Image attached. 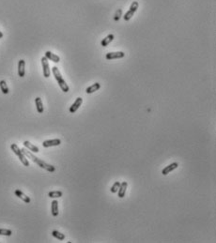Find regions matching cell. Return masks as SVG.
Listing matches in <instances>:
<instances>
[{
    "label": "cell",
    "mask_w": 216,
    "mask_h": 243,
    "mask_svg": "<svg viewBox=\"0 0 216 243\" xmlns=\"http://www.w3.org/2000/svg\"><path fill=\"white\" fill-rule=\"evenodd\" d=\"M35 103H36V107H37V111L38 113H40V114H42L44 111V108H43V104H42V100L40 97H37L35 99Z\"/></svg>",
    "instance_id": "2e32d148"
},
{
    "label": "cell",
    "mask_w": 216,
    "mask_h": 243,
    "mask_svg": "<svg viewBox=\"0 0 216 243\" xmlns=\"http://www.w3.org/2000/svg\"><path fill=\"white\" fill-rule=\"evenodd\" d=\"M23 151V153L25 155V157L28 158V159H30V160L32 162H34L35 163H37L38 165H39L41 168L42 169H45L46 171H48V172H55L56 171V168H55V166L53 165H51V164H48L47 162H45L44 161H42L41 160V159H39L38 157H36L35 155H34L30 150H28L27 148H22L21 149Z\"/></svg>",
    "instance_id": "6da1fadb"
},
{
    "label": "cell",
    "mask_w": 216,
    "mask_h": 243,
    "mask_svg": "<svg viewBox=\"0 0 216 243\" xmlns=\"http://www.w3.org/2000/svg\"><path fill=\"white\" fill-rule=\"evenodd\" d=\"M52 236L54 237L57 238V240H65V235L60 233L59 231H57V230H54V231L52 232Z\"/></svg>",
    "instance_id": "ffe728a7"
},
{
    "label": "cell",
    "mask_w": 216,
    "mask_h": 243,
    "mask_svg": "<svg viewBox=\"0 0 216 243\" xmlns=\"http://www.w3.org/2000/svg\"><path fill=\"white\" fill-rule=\"evenodd\" d=\"M14 194H15V195L17 196V197L20 198L21 200H23L24 203H27V204L30 203V201H31L30 198H29L27 195H25L22 191H20V190H15Z\"/></svg>",
    "instance_id": "8fae6325"
},
{
    "label": "cell",
    "mask_w": 216,
    "mask_h": 243,
    "mask_svg": "<svg viewBox=\"0 0 216 243\" xmlns=\"http://www.w3.org/2000/svg\"><path fill=\"white\" fill-rule=\"evenodd\" d=\"M114 35L113 34H109L107 35L106 37L104 38V39H103V40H101V45L103 46V47H106V46L110 43V42H112V40H114Z\"/></svg>",
    "instance_id": "e0dca14e"
},
{
    "label": "cell",
    "mask_w": 216,
    "mask_h": 243,
    "mask_svg": "<svg viewBox=\"0 0 216 243\" xmlns=\"http://www.w3.org/2000/svg\"><path fill=\"white\" fill-rule=\"evenodd\" d=\"M51 209H52V215L57 217L58 215V202L57 200H53L52 205H51Z\"/></svg>",
    "instance_id": "ac0fdd59"
},
{
    "label": "cell",
    "mask_w": 216,
    "mask_h": 243,
    "mask_svg": "<svg viewBox=\"0 0 216 243\" xmlns=\"http://www.w3.org/2000/svg\"><path fill=\"white\" fill-rule=\"evenodd\" d=\"M63 195V192L61 191H50L48 194V196L50 198H59Z\"/></svg>",
    "instance_id": "d6986e66"
},
{
    "label": "cell",
    "mask_w": 216,
    "mask_h": 243,
    "mask_svg": "<svg viewBox=\"0 0 216 243\" xmlns=\"http://www.w3.org/2000/svg\"><path fill=\"white\" fill-rule=\"evenodd\" d=\"M0 88H1V90H2V92L4 94H8V92H10L8 87L7 86V83H6V81H4V80L0 81Z\"/></svg>",
    "instance_id": "44dd1931"
},
{
    "label": "cell",
    "mask_w": 216,
    "mask_h": 243,
    "mask_svg": "<svg viewBox=\"0 0 216 243\" xmlns=\"http://www.w3.org/2000/svg\"><path fill=\"white\" fill-rule=\"evenodd\" d=\"M41 65H42V69H43V76L45 78H48L51 74V70L48 63V59L45 56L41 57Z\"/></svg>",
    "instance_id": "5b68a950"
},
{
    "label": "cell",
    "mask_w": 216,
    "mask_h": 243,
    "mask_svg": "<svg viewBox=\"0 0 216 243\" xmlns=\"http://www.w3.org/2000/svg\"><path fill=\"white\" fill-rule=\"evenodd\" d=\"M138 6H139V4H138L137 1H134V2H133L132 4H131L130 9H129V10L125 13V15L123 16V19H124L125 21H129V20L132 19V17L134 15V13H135V11H136L137 9H138Z\"/></svg>",
    "instance_id": "277c9868"
},
{
    "label": "cell",
    "mask_w": 216,
    "mask_h": 243,
    "mask_svg": "<svg viewBox=\"0 0 216 243\" xmlns=\"http://www.w3.org/2000/svg\"><path fill=\"white\" fill-rule=\"evenodd\" d=\"M121 13H122V10L121 9H118L116 12V14H115V17H114V20L115 21H118L120 18V16H121Z\"/></svg>",
    "instance_id": "cb8c5ba5"
},
{
    "label": "cell",
    "mask_w": 216,
    "mask_h": 243,
    "mask_svg": "<svg viewBox=\"0 0 216 243\" xmlns=\"http://www.w3.org/2000/svg\"><path fill=\"white\" fill-rule=\"evenodd\" d=\"M178 166H179V163H178V162H172V163H170L169 165L166 166V167H164V168L162 170V174H163L164 175H168V174H170V172H172V171H174L175 169H177Z\"/></svg>",
    "instance_id": "52a82bcc"
},
{
    "label": "cell",
    "mask_w": 216,
    "mask_h": 243,
    "mask_svg": "<svg viewBox=\"0 0 216 243\" xmlns=\"http://www.w3.org/2000/svg\"><path fill=\"white\" fill-rule=\"evenodd\" d=\"M120 186V181H116L115 183L113 184V186L111 187V189H110V191H111L112 194H116V192H117Z\"/></svg>",
    "instance_id": "7402d4cb"
},
{
    "label": "cell",
    "mask_w": 216,
    "mask_h": 243,
    "mask_svg": "<svg viewBox=\"0 0 216 243\" xmlns=\"http://www.w3.org/2000/svg\"><path fill=\"white\" fill-rule=\"evenodd\" d=\"M124 56H125V54L123 52H110L105 54V58L107 60L118 59V58H123Z\"/></svg>",
    "instance_id": "8992f818"
},
{
    "label": "cell",
    "mask_w": 216,
    "mask_h": 243,
    "mask_svg": "<svg viewBox=\"0 0 216 243\" xmlns=\"http://www.w3.org/2000/svg\"><path fill=\"white\" fill-rule=\"evenodd\" d=\"M3 38V33H2V31H0V39H2Z\"/></svg>",
    "instance_id": "d4e9b609"
},
{
    "label": "cell",
    "mask_w": 216,
    "mask_h": 243,
    "mask_svg": "<svg viewBox=\"0 0 216 243\" xmlns=\"http://www.w3.org/2000/svg\"><path fill=\"white\" fill-rule=\"evenodd\" d=\"M12 235V231L10 229H3L1 228L0 229V236H8L10 237Z\"/></svg>",
    "instance_id": "603a6c76"
},
{
    "label": "cell",
    "mask_w": 216,
    "mask_h": 243,
    "mask_svg": "<svg viewBox=\"0 0 216 243\" xmlns=\"http://www.w3.org/2000/svg\"><path fill=\"white\" fill-rule=\"evenodd\" d=\"M24 146L25 148H27L28 150H30V151H32L34 153H38V152L40 151L39 148L36 146H34L33 144H31L29 141H24Z\"/></svg>",
    "instance_id": "5bb4252c"
},
{
    "label": "cell",
    "mask_w": 216,
    "mask_h": 243,
    "mask_svg": "<svg viewBox=\"0 0 216 243\" xmlns=\"http://www.w3.org/2000/svg\"><path fill=\"white\" fill-rule=\"evenodd\" d=\"M44 56L47 58V59H50L51 61L55 62V63H58V62L60 61V57H59L58 56H57V54H53L52 52H50V51L45 52Z\"/></svg>",
    "instance_id": "4fadbf2b"
},
{
    "label": "cell",
    "mask_w": 216,
    "mask_h": 243,
    "mask_svg": "<svg viewBox=\"0 0 216 243\" xmlns=\"http://www.w3.org/2000/svg\"><path fill=\"white\" fill-rule=\"evenodd\" d=\"M52 72H53L54 76H55V79H56V80L57 81V84H58L59 87L61 88V90L63 92H65V93L69 92L70 87H69V86L67 85V83L65 82L64 79H63L60 72H59V70L57 69V67H56V66L53 67V68H52Z\"/></svg>",
    "instance_id": "7a4b0ae2"
},
{
    "label": "cell",
    "mask_w": 216,
    "mask_h": 243,
    "mask_svg": "<svg viewBox=\"0 0 216 243\" xmlns=\"http://www.w3.org/2000/svg\"><path fill=\"white\" fill-rule=\"evenodd\" d=\"M100 88H101V84L100 83H95V84H93L92 86L87 87L86 92H87V94H92V93H94L95 91L99 90Z\"/></svg>",
    "instance_id": "9a60e30c"
},
{
    "label": "cell",
    "mask_w": 216,
    "mask_h": 243,
    "mask_svg": "<svg viewBox=\"0 0 216 243\" xmlns=\"http://www.w3.org/2000/svg\"><path fill=\"white\" fill-rule=\"evenodd\" d=\"M25 74V61L21 59L18 62V75L20 77H24Z\"/></svg>",
    "instance_id": "7c38bea8"
},
{
    "label": "cell",
    "mask_w": 216,
    "mask_h": 243,
    "mask_svg": "<svg viewBox=\"0 0 216 243\" xmlns=\"http://www.w3.org/2000/svg\"><path fill=\"white\" fill-rule=\"evenodd\" d=\"M10 148H11L12 151H13V153H14L15 155H17V157H18V158L20 159L21 162H22L24 166H27V167L29 166V162H28V161H27V158L25 157V155L23 153L22 150H21V149L19 148L18 146H17L16 144H12V145L10 146Z\"/></svg>",
    "instance_id": "3957f363"
},
{
    "label": "cell",
    "mask_w": 216,
    "mask_h": 243,
    "mask_svg": "<svg viewBox=\"0 0 216 243\" xmlns=\"http://www.w3.org/2000/svg\"><path fill=\"white\" fill-rule=\"evenodd\" d=\"M61 144L60 139H52V140H46L42 143L43 148H51V146H57Z\"/></svg>",
    "instance_id": "ba28073f"
},
{
    "label": "cell",
    "mask_w": 216,
    "mask_h": 243,
    "mask_svg": "<svg viewBox=\"0 0 216 243\" xmlns=\"http://www.w3.org/2000/svg\"><path fill=\"white\" fill-rule=\"evenodd\" d=\"M127 187H128V183H127V181L120 182V186L118 188V191H117V196L120 198H123L125 196Z\"/></svg>",
    "instance_id": "30bf717a"
},
{
    "label": "cell",
    "mask_w": 216,
    "mask_h": 243,
    "mask_svg": "<svg viewBox=\"0 0 216 243\" xmlns=\"http://www.w3.org/2000/svg\"><path fill=\"white\" fill-rule=\"evenodd\" d=\"M82 103H83V99L82 98H77L75 100V102L73 103V105H71L70 107V113H71V114H73V113H75L76 111L78 110V109L80 108V106L82 105Z\"/></svg>",
    "instance_id": "9c48e42d"
}]
</instances>
